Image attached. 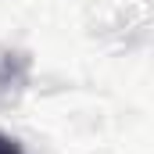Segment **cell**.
I'll list each match as a JSON object with an SVG mask.
<instances>
[{
    "label": "cell",
    "mask_w": 154,
    "mask_h": 154,
    "mask_svg": "<svg viewBox=\"0 0 154 154\" xmlns=\"http://www.w3.org/2000/svg\"><path fill=\"white\" fill-rule=\"evenodd\" d=\"M0 154H22V147H18V140H11L7 133H0Z\"/></svg>",
    "instance_id": "6da1fadb"
}]
</instances>
